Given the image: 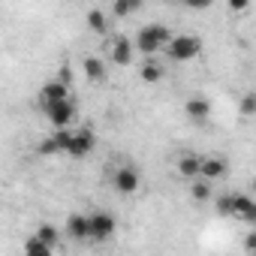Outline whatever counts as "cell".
I'll use <instances>...</instances> for the list:
<instances>
[{"label": "cell", "instance_id": "cell-17", "mask_svg": "<svg viewBox=\"0 0 256 256\" xmlns=\"http://www.w3.org/2000/svg\"><path fill=\"white\" fill-rule=\"evenodd\" d=\"M88 28H90L94 34H106V30H108V18H106V12L96 10V6H90V10H88Z\"/></svg>", "mask_w": 256, "mask_h": 256}, {"label": "cell", "instance_id": "cell-7", "mask_svg": "<svg viewBox=\"0 0 256 256\" xmlns=\"http://www.w3.org/2000/svg\"><path fill=\"white\" fill-rule=\"evenodd\" d=\"M232 217L244 223H256V199L244 193H232Z\"/></svg>", "mask_w": 256, "mask_h": 256}, {"label": "cell", "instance_id": "cell-20", "mask_svg": "<svg viewBox=\"0 0 256 256\" xmlns=\"http://www.w3.org/2000/svg\"><path fill=\"white\" fill-rule=\"evenodd\" d=\"M136 10H139V4H133V0H114V4H112V16L114 18H126Z\"/></svg>", "mask_w": 256, "mask_h": 256}, {"label": "cell", "instance_id": "cell-6", "mask_svg": "<svg viewBox=\"0 0 256 256\" xmlns=\"http://www.w3.org/2000/svg\"><path fill=\"white\" fill-rule=\"evenodd\" d=\"M112 184H114V190H118V193H124V196H133V193L139 190L142 178H139V172H136L133 166H120V169H114V178H112Z\"/></svg>", "mask_w": 256, "mask_h": 256}, {"label": "cell", "instance_id": "cell-10", "mask_svg": "<svg viewBox=\"0 0 256 256\" xmlns=\"http://www.w3.org/2000/svg\"><path fill=\"white\" fill-rule=\"evenodd\" d=\"M66 235L72 241H90V220H88V214H70L66 217Z\"/></svg>", "mask_w": 256, "mask_h": 256}, {"label": "cell", "instance_id": "cell-1", "mask_svg": "<svg viewBox=\"0 0 256 256\" xmlns=\"http://www.w3.org/2000/svg\"><path fill=\"white\" fill-rule=\"evenodd\" d=\"M172 40H175V34L166 24H145L136 34V48L142 54H157V52H166Z\"/></svg>", "mask_w": 256, "mask_h": 256}, {"label": "cell", "instance_id": "cell-14", "mask_svg": "<svg viewBox=\"0 0 256 256\" xmlns=\"http://www.w3.org/2000/svg\"><path fill=\"white\" fill-rule=\"evenodd\" d=\"M82 70H84V76H88L90 82H102V78H106V64H102L96 54H88L84 64H82Z\"/></svg>", "mask_w": 256, "mask_h": 256}, {"label": "cell", "instance_id": "cell-15", "mask_svg": "<svg viewBox=\"0 0 256 256\" xmlns=\"http://www.w3.org/2000/svg\"><path fill=\"white\" fill-rule=\"evenodd\" d=\"M24 256H54V247H48L46 241L30 235V238H24Z\"/></svg>", "mask_w": 256, "mask_h": 256}, {"label": "cell", "instance_id": "cell-13", "mask_svg": "<svg viewBox=\"0 0 256 256\" xmlns=\"http://www.w3.org/2000/svg\"><path fill=\"white\" fill-rule=\"evenodd\" d=\"M229 172V163L223 160V157H205L202 160V178L205 181H217V178H223Z\"/></svg>", "mask_w": 256, "mask_h": 256}, {"label": "cell", "instance_id": "cell-27", "mask_svg": "<svg viewBox=\"0 0 256 256\" xmlns=\"http://www.w3.org/2000/svg\"><path fill=\"white\" fill-rule=\"evenodd\" d=\"M250 187H253V193H256V178H253V184H250Z\"/></svg>", "mask_w": 256, "mask_h": 256}, {"label": "cell", "instance_id": "cell-19", "mask_svg": "<svg viewBox=\"0 0 256 256\" xmlns=\"http://www.w3.org/2000/svg\"><path fill=\"white\" fill-rule=\"evenodd\" d=\"M139 76H142V82L154 84V82H160V78H163V66H160L157 60H145V64H142V70H139Z\"/></svg>", "mask_w": 256, "mask_h": 256}, {"label": "cell", "instance_id": "cell-4", "mask_svg": "<svg viewBox=\"0 0 256 256\" xmlns=\"http://www.w3.org/2000/svg\"><path fill=\"white\" fill-rule=\"evenodd\" d=\"M88 220H90V241H106L118 229V223L108 211H94V214H88Z\"/></svg>", "mask_w": 256, "mask_h": 256}, {"label": "cell", "instance_id": "cell-22", "mask_svg": "<svg viewBox=\"0 0 256 256\" xmlns=\"http://www.w3.org/2000/svg\"><path fill=\"white\" fill-rule=\"evenodd\" d=\"M214 208H217L220 217H232V193L229 196H217L214 199Z\"/></svg>", "mask_w": 256, "mask_h": 256}, {"label": "cell", "instance_id": "cell-9", "mask_svg": "<svg viewBox=\"0 0 256 256\" xmlns=\"http://www.w3.org/2000/svg\"><path fill=\"white\" fill-rule=\"evenodd\" d=\"M96 145V136L90 130H72V142H70V157H88Z\"/></svg>", "mask_w": 256, "mask_h": 256}, {"label": "cell", "instance_id": "cell-12", "mask_svg": "<svg viewBox=\"0 0 256 256\" xmlns=\"http://www.w3.org/2000/svg\"><path fill=\"white\" fill-rule=\"evenodd\" d=\"M202 160H205V157L184 154V157L178 160V175H181V178H187V181H196V178H202Z\"/></svg>", "mask_w": 256, "mask_h": 256}, {"label": "cell", "instance_id": "cell-21", "mask_svg": "<svg viewBox=\"0 0 256 256\" xmlns=\"http://www.w3.org/2000/svg\"><path fill=\"white\" fill-rule=\"evenodd\" d=\"M238 112H241L244 118H253V114H256V94H253V90H247V94L241 96V102H238Z\"/></svg>", "mask_w": 256, "mask_h": 256}, {"label": "cell", "instance_id": "cell-16", "mask_svg": "<svg viewBox=\"0 0 256 256\" xmlns=\"http://www.w3.org/2000/svg\"><path fill=\"white\" fill-rule=\"evenodd\" d=\"M190 196H193L196 202H208V199H214L211 181H205V178H196V181H190Z\"/></svg>", "mask_w": 256, "mask_h": 256}, {"label": "cell", "instance_id": "cell-11", "mask_svg": "<svg viewBox=\"0 0 256 256\" xmlns=\"http://www.w3.org/2000/svg\"><path fill=\"white\" fill-rule=\"evenodd\" d=\"M184 112H187V118H190L193 124H205V120L211 118V102H208L205 96H190V100L184 102Z\"/></svg>", "mask_w": 256, "mask_h": 256}, {"label": "cell", "instance_id": "cell-5", "mask_svg": "<svg viewBox=\"0 0 256 256\" xmlns=\"http://www.w3.org/2000/svg\"><path fill=\"white\" fill-rule=\"evenodd\" d=\"M76 114H78V112H76V102H72V100L46 108V118H48V124L54 126V130H70V126L76 124Z\"/></svg>", "mask_w": 256, "mask_h": 256}, {"label": "cell", "instance_id": "cell-8", "mask_svg": "<svg viewBox=\"0 0 256 256\" xmlns=\"http://www.w3.org/2000/svg\"><path fill=\"white\" fill-rule=\"evenodd\" d=\"M133 48H136V42H133V40H126V36H114V40H112L108 54H112V60H114L118 66H130V64H133Z\"/></svg>", "mask_w": 256, "mask_h": 256}, {"label": "cell", "instance_id": "cell-24", "mask_svg": "<svg viewBox=\"0 0 256 256\" xmlns=\"http://www.w3.org/2000/svg\"><path fill=\"white\" fill-rule=\"evenodd\" d=\"M58 82H64V84L70 88V82H72V72H70V64H60V70H58Z\"/></svg>", "mask_w": 256, "mask_h": 256}, {"label": "cell", "instance_id": "cell-2", "mask_svg": "<svg viewBox=\"0 0 256 256\" xmlns=\"http://www.w3.org/2000/svg\"><path fill=\"white\" fill-rule=\"evenodd\" d=\"M199 52H202V40L193 36V34H181V36H175V40L169 42V48H166L169 60H175V64H187V60H193Z\"/></svg>", "mask_w": 256, "mask_h": 256}, {"label": "cell", "instance_id": "cell-18", "mask_svg": "<svg viewBox=\"0 0 256 256\" xmlns=\"http://www.w3.org/2000/svg\"><path fill=\"white\" fill-rule=\"evenodd\" d=\"M36 238H40V241H46L48 247H58V244H60V229H58V226H52V223H40Z\"/></svg>", "mask_w": 256, "mask_h": 256}, {"label": "cell", "instance_id": "cell-28", "mask_svg": "<svg viewBox=\"0 0 256 256\" xmlns=\"http://www.w3.org/2000/svg\"><path fill=\"white\" fill-rule=\"evenodd\" d=\"M250 256H256V247H253V250H250Z\"/></svg>", "mask_w": 256, "mask_h": 256}, {"label": "cell", "instance_id": "cell-25", "mask_svg": "<svg viewBox=\"0 0 256 256\" xmlns=\"http://www.w3.org/2000/svg\"><path fill=\"white\" fill-rule=\"evenodd\" d=\"M247 0H229V12H247Z\"/></svg>", "mask_w": 256, "mask_h": 256}, {"label": "cell", "instance_id": "cell-23", "mask_svg": "<svg viewBox=\"0 0 256 256\" xmlns=\"http://www.w3.org/2000/svg\"><path fill=\"white\" fill-rule=\"evenodd\" d=\"M40 154H58L60 148H58V142H54V136H46L42 142H40V148H36Z\"/></svg>", "mask_w": 256, "mask_h": 256}, {"label": "cell", "instance_id": "cell-26", "mask_svg": "<svg viewBox=\"0 0 256 256\" xmlns=\"http://www.w3.org/2000/svg\"><path fill=\"white\" fill-rule=\"evenodd\" d=\"M244 247H247V253H250V250L256 247V232H250V235L244 238Z\"/></svg>", "mask_w": 256, "mask_h": 256}, {"label": "cell", "instance_id": "cell-3", "mask_svg": "<svg viewBox=\"0 0 256 256\" xmlns=\"http://www.w3.org/2000/svg\"><path fill=\"white\" fill-rule=\"evenodd\" d=\"M60 102H70V88L64 82H58V78L46 82L40 88V106H42V112L52 108V106H60Z\"/></svg>", "mask_w": 256, "mask_h": 256}]
</instances>
